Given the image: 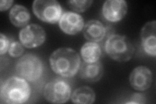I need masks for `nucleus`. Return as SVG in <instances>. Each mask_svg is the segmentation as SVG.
Listing matches in <instances>:
<instances>
[{
    "label": "nucleus",
    "instance_id": "9b49d317",
    "mask_svg": "<svg viewBox=\"0 0 156 104\" xmlns=\"http://www.w3.org/2000/svg\"><path fill=\"white\" fill-rule=\"evenodd\" d=\"M156 22L153 20L146 23L140 33L142 46L145 53L155 57L156 55Z\"/></svg>",
    "mask_w": 156,
    "mask_h": 104
},
{
    "label": "nucleus",
    "instance_id": "7ed1b4c3",
    "mask_svg": "<svg viewBox=\"0 0 156 104\" xmlns=\"http://www.w3.org/2000/svg\"><path fill=\"white\" fill-rule=\"evenodd\" d=\"M108 56L118 62H126L133 57L135 48L129 38L120 34H111L105 44Z\"/></svg>",
    "mask_w": 156,
    "mask_h": 104
},
{
    "label": "nucleus",
    "instance_id": "ddd939ff",
    "mask_svg": "<svg viewBox=\"0 0 156 104\" xmlns=\"http://www.w3.org/2000/svg\"><path fill=\"white\" fill-rule=\"evenodd\" d=\"M106 34L104 24L96 20L88 22L83 29V34L87 40L91 42H100L103 40Z\"/></svg>",
    "mask_w": 156,
    "mask_h": 104
},
{
    "label": "nucleus",
    "instance_id": "9d476101",
    "mask_svg": "<svg viewBox=\"0 0 156 104\" xmlns=\"http://www.w3.org/2000/svg\"><path fill=\"white\" fill-rule=\"evenodd\" d=\"M61 30L70 35L80 33L84 26V20L78 13L66 12L62 14L58 21Z\"/></svg>",
    "mask_w": 156,
    "mask_h": 104
},
{
    "label": "nucleus",
    "instance_id": "1a4fd4ad",
    "mask_svg": "<svg viewBox=\"0 0 156 104\" xmlns=\"http://www.w3.org/2000/svg\"><path fill=\"white\" fill-rule=\"evenodd\" d=\"M128 11V4L124 0H107L102 8V14L109 22H116L121 20Z\"/></svg>",
    "mask_w": 156,
    "mask_h": 104
},
{
    "label": "nucleus",
    "instance_id": "f8f14e48",
    "mask_svg": "<svg viewBox=\"0 0 156 104\" xmlns=\"http://www.w3.org/2000/svg\"><path fill=\"white\" fill-rule=\"evenodd\" d=\"M104 74V68L100 61L82 63L80 67V76L82 80L89 83L100 81Z\"/></svg>",
    "mask_w": 156,
    "mask_h": 104
},
{
    "label": "nucleus",
    "instance_id": "aec40b11",
    "mask_svg": "<svg viewBox=\"0 0 156 104\" xmlns=\"http://www.w3.org/2000/svg\"><path fill=\"white\" fill-rule=\"evenodd\" d=\"M126 103H146V97L140 93H134L130 97L129 100L126 102Z\"/></svg>",
    "mask_w": 156,
    "mask_h": 104
},
{
    "label": "nucleus",
    "instance_id": "f3484780",
    "mask_svg": "<svg viewBox=\"0 0 156 104\" xmlns=\"http://www.w3.org/2000/svg\"><path fill=\"white\" fill-rule=\"evenodd\" d=\"M92 3V0H71L67 2L69 7L77 13L85 12L90 7Z\"/></svg>",
    "mask_w": 156,
    "mask_h": 104
},
{
    "label": "nucleus",
    "instance_id": "20e7f679",
    "mask_svg": "<svg viewBox=\"0 0 156 104\" xmlns=\"http://www.w3.org/2000/svg\"><path fill=\"white\" fill-rule=\"evenodd\" d=\"M43 63L37 56L27 53L20 58L16 64V71L26 81L34 82L40 79L43 72Z\"/></svg>",
    "mask_w": 156,
    "mask_h": 104
},
{
    "label": "nucleus",
    "instance_id": "a211bd4d",
    "mask_svg": "<svg viewBox=\"0 0 156 104\" xmlns=\"http://www.w3.org/2000/svg\"><path fill=\"white\" fill-rule=\"evenodd\" d=\"M8 52L9 56L12 57H20L24 52L23 45L18 41L12 42L11 43Z\"/></svg>",
    "mask_w": 156,
    "mask_h": 104
},
{
    "label": "nucleus",
    "instance_id": "39448f33",
    "mask_svg": "<svg viewBox=\"0 0 156 104\" xmlns=\"http://www.w3.org/2000/svg\"><path fill=\"white\" fill-rule=\"evenodd\" d=\"M43 95L50 103H65L70 97L71 87L66 80L57 77L46 84L44 87Z\"/></svg>",
    "mask_w": 156,
    "mask_h": 104
},
{
    "label": "nucleus",
    "instance_id": "0eeeda50",
    "mask_svg": "<svg viewBox=\"0 0 156 104\" xmlns=\"http://www.w3.org/2000/svg\"><path fill=\"white\" fill-rule=\"evenodd\" d=\"M19 38L23 46L35 48L41 46L46 41L44 29L36 23L24 27L19 33Z\"/></svg>",
    "mask_w": 156,
    "mask_h": 104
},
{
    "label": "nucleus",
    "instance_id": "dca6fc26",
    "mask_svg": "<svg viewBox=\"0 0 156 104\" xmlns=\"http://www.w3.org/2000/svg\"><path fill=\"white\" fill-rule=\"evenodd\" d=\"M81 55L86 63H95L99 61L101 49L98 44L94 42L85 43L81 49Z\"/></svg>",
    "mask_w": 156,
    "mask_h": 104
},
{
    "label": "nucleus",
    "instance_id": "6ab92c4d",
    "mask_svg": "<svg viewBox=\"0 0 156 104\" xmlns=\"http://www.w3.org/2000/svg\"><path fill=\"white\" fill-rule=\"evenodd\" d=\"M10 44L9 38L4 34H0V55L3 56L5 54L10 47Z\"/></svg>",
    "mask_w": 156,
    "mask_h": 104
},
{
    "label": "nucleus",
    "instance_id": "412c9836",
    "mask_svg": "<svg viewBox=\"0 0 156 104\" xmlns=\"http://www.w3.org/2000/svg\"><path fill=\"white\" fill-rule=\"evenodd\" d=\"M13 2H14L12 0H10V1H9V0H2L1 2H0V11H7V9L11 7Z\"/></svg>",
    "mask_w": 156,
    "mask_h": 104
},
{
    "label": "nucleus",
    "instance_id": "6e6552de",
    "mask_svg": "<svg viewBox=\"0 0 156 104\" xmlns=\"http://www.w3.org/2000/svg\"><path fill=\"white\" fill-rule=\"evenodd\" d=\"M129 83L135 90L144 91L152 85V72L145 66H139L133 69L129 75Z\"/></svg>",
    "mask_w": 156,
    "mask_h": 104
},
{
    "label": "nucleus",
    "instance_id": "423d86ee",
    "mask_svg": "<svg viewBox=\"0 0 156 104\" xmlns=\"http://www.w3.org/2000/svg\"><path fill=\"white\" fill-rule=\"evenodd\" d=\"M33 11L38 18L50 23H57L62 15L61 5L55 0H35Z\"/></svg>",
    "mask_w": 156,
    "mask_h": 104
},
{
    "label": "nucleus",
    "instance_id": "2eb2a0df",
    "mask_svg": "<svg viewBox=\"0 0 156 104\" xmlns=\"http://www.w3.org/2000/svg\"><path fill=\"white\" fill-rule=\"evenodd\" d=\"M96 99L94 91L88 86H82L76 88L72 94L71 100L74 103L91 104Z\"/></svg>",
    "mask_w": 156,
    "mask_h": 104
},
{
    "label": "nucleus",
    "instance_id": "4468645a",
    "mask_svg": "<svg viewBox=\"0 0 156 104\" xmlns=\"http://www.w3.org/2000/svg\"><path fill=\"white\" fill-rule=\"evenodd\" d=\"M30 18V13L28 9L21 5H15L9 13L10 21L18 27L27 26Z\"/></svg>",
    "mask_w": 156,
    "mask_h": 104
},
{
    "label": "nucleus",
    "instance_id": "f03ea898",
    "mask_svg": "<svg viewBox=\"0 0 156 104\" xmlns=\"http://www.w3.org/2000/svg\"><path fill=\"white\" fill-rule=\"evenodd\" d=\"M31 95V88L22 77L12 76L3 83L1 88L2 103L19 104L26 102Z\"/></svg>",
    "mask_w": 156,
    "mask_h": 104
},
{
    "label": "nucleus",
    "instance_id": "f257e3e1",
    "mask_svg": "<svg viewBox=\"0 0 156 104\" xmlns=\"http://www.w3.org/2000/svg\"><path fill=\"white\" fill-rule=\"evenodd\" d=\"M52 70L64 77L74 76L81 65L80 57L74 49L61 48L53 52L50 57Z\"/></svg>",
    "mask_w": 156,
    "mask_h": 104
}]
</instances>
